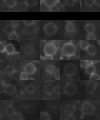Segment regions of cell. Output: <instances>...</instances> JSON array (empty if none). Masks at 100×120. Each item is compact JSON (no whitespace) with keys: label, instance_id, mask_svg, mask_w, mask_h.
Instances as JSON below:
<instances>
[{"label":"cell","instance_id":"1","mask_svg":"<svg viewBox=\"0 0 100 120\" xmlns=\"http://www.w3.org/2000/svg\"><path fill=\"white\" fill-rule=\"evenodd\" d=\"M76 51V47L71 42L64 44L61 48L62 55L68 58L74 55Z\"/></svg>","mask_w":100,"mask_h":120},{"label":"cell","instance_id":"2","mask_svg":"<svg viewBox=\"0 0 100 120\" xmlns=\"http://www.w3.org/2000/svg\"><path fill=\"white\" fill-rule=\"evenodd\" d=\"M58 47L53 42H48L44 47V51L45 55H54L56 53Z\"/></svg>","mask_w":100,"mask_h":120},{"label":"cell","instance_id":"3","mask_svg":"<svg viewBox=\"0 0 100 120\" xmlns=\"http://www.w3.org/2000/svg\"><path fill=\"white\" fill-rule=\"evenodd\" d=\"M44 32L46 35L48 36L54 35L57 31V26L54 23L48 22L44 26Z\"/></svg>","mask_w":100,"mask_h":120},{"label":"cell","instance_id":"4","mask_svg":"<svg viewBox=\"0 0 100 120\" xmlns=\"http://www.w3.org/2000/svg\"><path fill=\"white\" fill-rule=\"evenodd\" d=\"M81 110L83 114L87 115H91L95 113V106L92 104L86 102L82 105Z\"/></svg>","mask_w":100,"mask_h":120},{"label":"cell","instance_id":"5","mask_svg":"<svg viewBox=\"0 0 100 120\" xmlns=\"http://www.w3.org/2000/svg\"><path fill=\"white\" fill-rule=\"evenodd\" d=\"M64 71L65 74L72 76L76 72L77 67L74 64L69 63L65 66Z\"/></svg>","mask_w":100,"mask_h":120},{"label":"cell","instance_id":"6","mask_svg":"<svg viewBox=\"0 0 100 120\" xmlns=\"http://www.w3.org/2000/svg\"><path fill=\"white\" fill-rule=\"evenodd\" d=\"M38 27L35 22L30 25H27L24 29V33L27 34H34L38 31Z\"/></svg>","mask_w":100,"mask_h":120},{"label":"cell","instance_id":"7","mask_svg":"<svg viewBox=\"0 0 100 120\" xmlns=\"http://www.w3.org/2000/svg\"><path fill=\"white\" fill-rule=\"evenodd\" d=\"M76 86L72 82L66 84L65 86V93L69 96H72L74 95L76 92Z\"/></svg>","mask_w":100,"mask_h":120},{"label":"cell","instance_id":"8","mask_svg":"<svg viewBox=\"0 0 100 120\" xmlns=\"http://www.w3.org/2000/svg\"><path fill=\"white\" fill-rule=\"evenodd\" d=\"M36 67L35 65L32 63H29L25 65L24 67V72L28 75L34 74L36 71Z\"/></svg>","mask_w":100,"mask_h":120},{"label":"cell","instance_id":"9","mask_svg":"<svg viewBox=\"0 0 100 120\" xmlns=\"http://www.w3.org/2000/svg\"><path fill=\"white\" fill-rule=\"evenodd\" d=\"M97 83L94 80L89 81L86 85V90L88 94H92L94 92L96 88Z\"/></svg>","mask_w":100,"mask_h":120},{"label":"cell","instance_id":"10","mask_svg":"<svg viewBox=\"0 0 100 120\" xmlns=\"http://www.w3.org/2000/svg\"><path fill=\"white\" fill-rule=\"evenodd\" d=\"M4 92L6 94L12 95L15 93L16 89L15 86L12 85H7L5 86Z\"/></svg>","mask_w":100,"mask_h":120},{"label":"cell","instance_id":"11","mask_svg":"<svg viewBox=\"0 0 100 120\" xmlns=\"http://www.w3.org/2000/svg\"><path fill=\"white\" fill-rule=\"evenodd\" d=\"M45 6L48 8H52L56 5L58 0H44Z\"/></svg>","mask_w":100,"mask_h":120},{"label":"cell","instance_id":"12","mask_svg":"<svg viewBox=\"0 0 100 120\" xmlns=\"http://www.w3.org/2000/svg\"><path fill=\"white\" fill-rule=\"evenodd\" d=\"M86 73L88 74H92L96 71V68L93 64V63H91L89 64L85 68Z\"/></svg>","mask_w":100,"mask_h":120},{"label":"cell","instance_id":"13","mask_svg":"<svg viewBox=\"0 0 100 120\" xmlns=\"http://www.w3.org/2000/svg\"><path fill=\"white\" fill-rule=\"evenodd\" d=\"M56 70L55 67L52 64H48L45 67V71L46 73L50 75L54 74Z\"/></svg>","mask_w":100,"mask_h":120},{"label":"cell","instance_id":"14","mask_svg":"<svg viewBox=\"0 0 100 120\" xmlns=\"http://www.w3.org/2000/svg\"><path fill=\"white\" fill-rule=\"evenodd\" d=\"M75 106L74 105L68 104L66 105L65 107V112L67 114L69 115H72L75 110Z\"/></svg>","mask_w":100,"mask_h":120},{"label":"cell","instance_id":"15","mask_svg":"<svg viewBox=\"0 0 100 120\" xmlns=\"http://www.w3.org/2000/svg\"><path fill=\"white\" fill-rule=\"evenodd\" d=\"M3 3L6 7L11 8L14 7L17 4V0H3Z\"/></svg>","mask_w":100,"mask_h":120},{"label":"cell","instance_id":"16","mask_svg":"<svg viewBox=\"0 0 100 120\" xmlns=\"http://www.w3.org/2000/svg\"><path fill=\"white\" fill-rule=\"evenodd\" d=\"M15 27L13 25L11 24H7L5 26L4 28V31L5 33L7 34H10L13 32H15Z\"/></svg>","mask_w":100,"mask_h":120},{"label":"cell","instance_id":"17","mask_svg":"<svg viewBox=\"0 0 100 120\" xmlns=\"http://www.w3.org/2000/svg\"><path fill=\"white\" fill-rule=\"evenodd\" d=\"M66 31L68 33H72L75 30V27L72 22H67L65 26Z\"/></svg>","mask_w":100,"mask_h":120},{"label":"cell","instance_id":"18","mask_svg":"<svg viewBox=\"0 0 100 120\" xmlns=\"http://www.w3.org/2000/svg\"><path fill=\"white\" fill-rule=\"evenodd\" d=\"M35 50L34 46L31 44H30L27 45L25 48V53L28 55H31L34 53Z\"/></svg>","mask_w":100,"mask_h":120},{"label":"cell","instance_id":"19","mask_svg":"<svg viewBox=\"0 0 100 120\" xmlns=\"http://www.w3.org/2000/svg\"><path fill=\"white\" fill-rule=\"evenodd\" d=\"M5 51L8 55H12L15 52V48L12 44H8L6 47Z\"/></svg>","mask_w":100,"mask_h":120},{"label":"cell","instance_id":"20","mask_svg":"<svg viewBox=\"0 0 100 120\" xmlns=\"http://www.w3.org/2000/svg\"><path fill=\"white\" fill-rule=\"evenodd\" d=\"M86 51L88 54L94 56L96 53V49L94 45L91 44L88 46Z\"/></svg>","mask_w":100,"mask_h":120},{"label":"cell","instance_id":"21","mask_svg":"<svg viewBox=\"0 0 100 120\" xmlns=\"http://www.w3.org/2000/svg\"><path fill=\"white\" fill-rule=\"evenodd\" d=\"M15 68L14 67L11 65H7L4 69V72L5 73L9 75H11L15 71Z\"/></svg>","mask_w":100,"mask_h":120},{"label":"cell","instance_id":"22","mask_svg":"<svg viewBox=\"0 0 100 120\" xmlns=\"http://www.w3.org/2000/svg\"><path fill=\"white\" fill-rule=\"evenodd\" d=\"M95 30V27L94 25L91 23L86 24L85 27V31L88 33H93Z\"/></svg>","mask_w":100,"mask_h":120},{"label":"cell","instance_id":"23","mask_svg":"<svg viewBox=\"0 0 100 120\" xmlns=\"http://www.w3.org/2000/svg\"><path fill=\"white\" fill-rule=\"evenodd\" d=\"M61 78L63 82L66 84L71 83L72 81L71 76L66 74L62 76Z\"/></svg>","mask_w":100,"mask_h":120},{"label":"cell","instance_id":"24","mask_svg":"<svg viewBox=\"0 0 100 120\" xmlns=\"http://www.w3.org/2000/svg\"><path fill=\"white\" fill-rule=\"evenodd\" d=\"M5 112L7 115H13L15 113V109L14 107L11 105H9L6 107L5 109Z\"/></svg>","mask_w":100,"mask_h":120},{"label":"cell","instance_id":"25","mask_svg":"<svg viewBox=\"0 0 100 120\" xmlns=\"http://www.w3.org/2000/svg\"><path fill=\"white\" fill-rule=\"evenodd\" d=\"M54 87L51 85H46L44 87V90L45 93L48 95L52 94L54 92Z\"/></svg>","mask_w":100,"mask_h":120},{"label":"cell","instance_id":"26","mask_svg":"<svg viewBox=\"0 0 100 120\" xmlns=\"http://www.w3.org/2000/svg\"><path fill=\"white\" fill-rule=\"evenodd\" d=\"M89 44L87 41L84 40H81L80 41V47L81 49L83 51H86Z\"/></svg>","mask_w":100,"mask_h":120},{"label":"cell","instance_id":"27","mask_svg":"<svg viewBox=\"0 0 100 120\" xmlns=\"http://www.w3.org/2000/svg\"><path fill=\"white\" fill-rule=\"evenodd\" d=\"M35 90V87L32 84L29 85L26 88V91L29 94H33Z\"/></svg>","mask_w":100,"mask_h":120},{"label":"cell","instance_id":"28","mask_svg":"<svg viewBox=\"0 0 100 120\" xmlns=\"http://www.w3.org/2000/svg\"><path fill=\"white\" fill-rule=\"evenodd\" d=\"M40 119L41 120H51V116L48 113L42 112L40 113Z\"/></svg>","mask_w":100,"mask_h":120},{"label":"cell","instance_id":"29","mask_svg":"<svg viewBox=\"0 0 100 120\" xmlns=\"http://www.w3.org/2000/svg\"><path fill=\"white\" fill-rule=\"evenodd\" d=\"M93 62V61L90 60H81L80 61V66L82 68H86L87 65Z\"/></svg>","mask_w":100,"mask_h":120},{"label":"cell","instance_id":"30","mask_svg":"<svg viewBox=\"0 0 100 120\" xmlns=\"http://www.w3.org/2000/svg\"><path fill=\"white\" fill-rule=\"evenodd\" d=\"M26 110L29 113L33 114L35 112V107L33 105H30L27 107Z\"/></svg>","mask_w":100,"mask_h":120},{"label":"cell","instance_id":"31","mask_svg":"<svg viewBox=\"0 0 100 120\" xmlns=\"http://www.w3.org/2000/svg\"><path fill=\"white\" fill-rule=\"evenodd\" d=\"M19 38V36L15 31L9 35L8 39L10 40H17Z\"/></svg>","mask_w":100,"mask_h":120},{"label":"cell","instance_id":"32","mask_svg":"<svg viewBox=\"0 0 100 120\" xmlns=\"http://www.w3.org/2000/svg\"><path fill=\"white\" fill-rule=\"evenodd\" d=\"M28 7V6L25 1H21L20 3V9L21 11H26Z\"/></svg>","mask_w":100,"mask_h":120},{"label":"cell","instance_id":"33","mask_svg":"<svg viewBox=\"0 0 100 120\" xmlns=\"http://www.w3.org/2000/svg\"><path fill=\"white\" fill-rule=\"evenodd\" d=\"M25 1L29 7H33L37 4V0H25Z\"/></svg>","mask_w":100,"mask_h":120},{"label":"cell","instance_id":"34","mask_svg":"<svg viewBox=\"0 0 100 120\" xmlns=\"http://www.w3.org/2000/svg\"><path fill=\"white\" fill-rule=\"evenodd\" d=\"M86 38L88 40H95L96 37L94 33H88L86 35Z\"/></svg>","mask_w":100,"mask_h":120},{"label":"cell","instance_id":"35","mask_svg":"<svg viewBox=\"0 0 100 120\" xmlns=\"http://www.w3.org/2000/svg\"><path fill=\"white\" fill-rule=\"evenodd\" d=\"M89 79L91 80H99L100 79V77L98 74L93 73L92 74L90 75Z\"/></svg>","mask_w":100,"mask_h":120},{"label":"cell","instance_id":"36","mask_svg":"<svg viewBox=\"0 0 100 120\" xmlns=\"http://www.w3.org/2000/svg\"><path fill=\"white\" fill-rule=\"evenodd\" d=\"M12 76L15 79H19L20 78V72L19 71L15 70L12 74Z\"/></svg>","mask_w":100,"mask_h":120},{"label":"cell","instance_id":"37","mask_svg":"<svg viewBox=\"0 0 100 120\" xmlns=\"http://www.w3.org/2000/svg\"><path fill=\"white\" fill-rule=\"evenodd\" d=\"M65 3L67 6L72 7L74 5L75 1V0H65Z\"/></svg>","mask_w":100,"mask_h":120},{"label":"cell","instance_id":"38","mask_svg":"<svg viewBox=\"0 0 100 120\" xmlns=\"http://www.w3.org/2000/svg\"><path fill=\"white\" fill-rule=\"evenodd\" d=\"M21 80H27L28 79V75L25 72L20 73V78Z\"/></svg>","mask_w":100,"mask_h":120},{"label":"cell","instance_id":"39","mask_svg":"<svg viewBox=\"0 0 100 120\" xmlns=\"http://www.w3.org/2000/svg\"><path fill=\"white\" fill-rule=\"evenodd\" d=\"M54 77L57 80H60V70L59 69H56L55 72L54 73Z\"/></svg>","mask_w":100,"mask_h":120},{"label":"cell","instance_id":"40","mask_svg":"<svg viewBox=\"0 0 100 120\" xmlns=\"http://www.w3.org/2000/svg\"><path fill=\"white\" fill-rule=\"evenodd\" d=\"M85 3L87 6L92 7L95 4V0H85Z\"/></svg>","mask_w":100,"mask_h":120},{"label":"cell","instance_id":"41","mask_svg":"<svg viewBox=\"0 0 100 120\" xmlns=\"http://www.w3.org/2000/svg\"><path fill=\"white\" fill-rule=\"evenodd\" d=\"M20 94H23V93H24L25 91H26V87L25 84L24 83H20Z\"/></svg>","mask_w":100,"mask_h":120},{"label":"cell","instance_id":"42","mask_svg":"<svg viewBox=\"0 0 100 120\" xmlns=\"http://www.w3.org/2000/svg\"><path fill=\"white\" fill-rule=\"evenodd\" d=\"M61 88L59 85H58L56 86L54 88V92L56 95H59L60 94V92H61Z\"/></svg>","mask_w":100,"mask_h":120},{"label":"cell","instance_id":"43","mask_svg":"<svg viewBox=\"0 0 100 120\" xmlns=\"http://www.w3.org/2000/svg\"><path fill=\"white\" fill-rule=\"evenodd\" d=\"M23 22L24 24L27 25H30L35 22V20H24Z\"/></svg>","mask_w":100,"mask_h":120},{"label":"cell","instance_id":"44","mask_svg":"<svg viewBox=\"0 0 100 120\" xmlns=\"http://www.w3.org/2000/svg\"><path fill=\"white\" fill-rule=\"evenodd\" d=\"M6 47L5 44L3 43H0V52H3L5 51L6 49Z\"/></svg>","mask_w":100,"mask_h":120},{"label":"cell","instance_id":"45","mask_svg":"<svg viewBox=\"0 0 100 120\" xmlns=\"http://www.w3.org/2000/svg\"><path fill=\"white\" fill-rule=\"evenodd\" d=\"M42 59L43 60H53V58L52 56L45 55L44 57L42 58Z\"/></svg>","mask_w":100,"mask_h":120},{"label":"cell","instance_id":"46","mask_svg":"<svg viewBox=\"0 0 100 120\" xmlns=\"http://www.w3.org/2000/svg\"><path fill=\"white\" fill-rule=\"evenodd\" d=\"M66 120H75V118L72 115H69L66 118Z\"/></svg>","mask_w":100,"mask_h":120},{"label":"cell","instance_id":"47","mask_svg":"<svg viewBox=\"0 0 100 120\" xmlns=\"http://www.w3.org/2000/svg\"><path fill=\"white\" fill-rule=\"evenodd\" d=\"M95 4L97 6L100 7V0H95Z\"/></svg>","mask_w":100,"mask_h":120},{"label":"cell","instance_id":"48","mask_svg":"<svg viewBox=\"0 0 100 120\" xmlns=\"http://www.w3.org/2000/svg\"><path fill=\"white\" fill-rule=\"evenodd\" d=\"M2 83L3 84V85L4 86H6V81H2Z\"/></svg>","mask_w":100,"mask_h":120},{"label":"cell","instance_id":"49","mask_svg":"<svg viewBox=\"0 0 100 120\" xmlns=\"http://www.w3.org/2000/svg\"><path fill=\"white\" fill-rule=\"evenodd\" d=\"M66 22H72L74 20H66Z\"/></svg>","mask_w":100,"mask_h":120},{"label":"cell","instance_id":"50","mask_svg":"<svg viewBox=\"0 0 100 120\" xmlns=\"http://www.w3.org/2000/svg\"><path fill=\"white\" fill-rule=\"evenodd\" d=\"M75 2H79L80 1V0H75Z\"/></svg>","mask_w":100,"mask_h":120}]
</instances>
